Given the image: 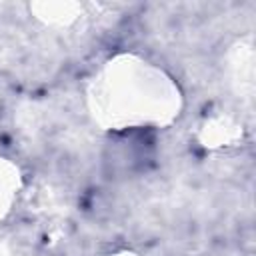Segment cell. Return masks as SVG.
<instances>
[{
  "label": "cell",
  "instance_id": "obj_8",
  "mask_svg": "<svg viewBox=\"0 0 256 256\" xmlns=\"http://www.w3.org/2000/svg\"><path fill=\"white\" fill-rule=\"evenodd\" d=\"M0 256H12V254H6V252H2V254H0Z\"/></svg>",
  "mask_w": 256,
  "mask_h": 256
},
{
  "label": "cell",
  "instance_id": "obj_7",
  "mask_svg": "<svg viewBox=\"0 0 256 256\" xmlns=\"http://www.w3.org/2000/svg\"><path fill=\"white\" fill-rule=\"evenodd\" d=\"M108 256H138V254H134L130 250H120V252H114V254H108Z\"/></svg>",
  "mask_w": 256,
  "mask_h": 256
},
{
  "label": "cell",
  "instance_id": "obj_5",
  "mask_svg": "<svg viewBox=\"0 0 256 256\" xmlns=\"http://www.w3.org/2000/svg\"><path fill=\"white\" fill-rule=\"evenodd\" d=\"M82 4L76 2H36L30 4L36 20L52 28H70L82 18Z\"/></svg>",
  "mask_w": 256,
  "mask_h": 256
},
{
  "label": "cell",
  "instance_id": "obj_6",
  "mask_svg": "<svg viewBox=\"0 0 256 256\" xmlns=\"http://www.w3.org/2000/svg\"><path fill=\"white\" fill-rule=\"evenodd\" d=\"M22 190V172L8 158H0V220H4Z\"/></svg>",
  "mask_w": 256,
  "mask_h": 256
},
{
  "label": "cell",
  "instance_id": "obj_4",
  "mask_svg": "<svg viewBox=\"0 0 256 256\" xmlns=\"http://www.w3.org/2000/svg\"><path fill=\"white\" fill-rule=\"evenodd\" d=\"M28 206L34 214L44 218H62L68 212V196L52 182H36L28 192Z\"/></svg>",
  "mask_w": 256,
  "mask_h": 256
},
{
  "label": "cell",
  "instance_id": "obj_2",
  "mask_svg": "<svg viewBox=\"0 0 256 256\" xmlns=\"http://www.w3.org/2000/svg\"><path fill=\"white\" fill-rule=\"evenodd\" d=\"M196 138L208 150H222V148H230L242 142L244 126L240 118H236L232 112L218 110V112L208 114L198 124Z\"/></svg>",
  "mask_w": 256,
  "mask_h": 256
},
{
  "label": "cell",
  "instance_id": "obj_3",
  "mask_svg": "<svg viewBox=\"0 0 256 256\" xmlns=\"http://www.w3.org/2000/svg\"><path fill=\"white\" fill-rule=\"evenodd\" d=\"M226 74L230 88L244 100L254 96V44L252 38L232 44L226 56Z\"/></svg>",
  "mask_w": 256,
  "mask_h": 256
},
{
  "label": "cell",
  "instance_id": "obj_1",
  "mask_svg": "<svg viewBox=\"0 0 256 256\" xmlns=\"http://www.w3.org/2000/svg\"><path fill=\"white\" fill-rule=\"evenodd\" d=\"M88 112L102 130L168 126L184 106L174 78L136 54L104 62L86 84Z\"/></svg>",
  "mask_w": 256,
  "mask_h": 256
}]
</instances>
